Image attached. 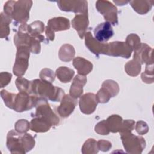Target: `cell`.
Here are the masks:
<instances>
[{
    "instance_id": "9a60e30c",
    "label": "cell",
    "mask_w": 154,
    "mask_h": 154,
    "mask_svg": "<svg viewBox=\"0 0 154 154\" xmlns=\"http://www.w3.org/2000/svg\"><path fill=\"white\" fill-rule=\"evenodd\" d=\"M152 49L146 43H141L140 48L134 51V58L141 64H153Z\"/></svg>"
},
{
    "instance_id": "ac0fdd59",
    "label": "cell",
    "mask_w": 154,
    "mask_h": 154,
    "mask_svg": "<svg viewBox=\"0 0 154 154\" xmlns=\"http://www.w3.org/2000/svg\"><path fill=\"white\" fill-rule=\"evenodd\" d=\"M70 26L69 20L63 17H57L51 19L48 22L47 26V27L54 32L69 29Z\"/></svg>"
},
{
    "instance_id": "836d02e7",
    "label": "cell",
    "mask_w": 154,
    "mask_h": 154,
    "mask_svg": "<svg viewBox=\"0 0 154 154\" xmlns=\"http://www.w3.org/2000/svg\"><path fill=\"white\" fill-rule=\"evenodd\" d=\"M30 128V123L26 120H19L15 124V129L19 133H25Z\"/></svg>"
},
{
    "instance_id": "7402d4cb",
    "label": "cell",
    "mask_w": 154,
    "mask_h": 154,
    "mask_svg": "<svg viewBox=\"0 0 154 154\" xmlns=\"http://www.w3.org/2000/svg\"><path fill=\"white\" fill-rule=\"evenodd\" d=\"M129 4L134 10L140 14L147 13L152 8L153 1H130Z\"/></svg>"
},
{
    "instance_id": "7c38bea8",
    "label": "cell",
    "mask_w": 154,
    "mask_h": 154,
    "mask_svg": "<svg viewBox=\"0 0 154 154\" xmlns=\"http://www.w3.org/2000/svg\"><path fill=\"white\" fill-rule=\"evenodd\" d=\"M97 103L96 96L91 93L82 96L79 102L81 111L85 114H92L95 111Z\"/></svg>"
},
{
    "instance_id": "3957f363",
    "label": "cell",
    "mask_w": 154,
    "mask_h": 154,
    "mask_svg": "<svg viewBox=\"0 0 154 154\" xmlns=\"http://www.w3.org/2000/svg\"><path fill=\"white\" fill-rule=\"evenodd\" d=\"M35 107L36 111L34 117L41 118L49 122L52 126L58 125L59 118L53 112L46 98L38 97Z\"/></svg>"
},
{
    "instance_id": "d4e9b609",
    "label": "cell",
    "mask_w": 154,
    "mask_h": 154,
    "mask_svg": "<svg viewBox=\"0 0 154 154\" xmlns=\"http://www.w3.org/2000/svg\"><path fill=\"white\" fill-rule=\"evenodd\" d=\"M106 122L109 132L116 133L120 131L123 120L119 115H112L107 119Z\"/></svg>"
},
{
    "instance_id": "2e32d148",
    "label": "cell",
    "mask_w": 154,
    "mask_h": 154,
    "mask_svg": "<svg viewBox=\"0 0 154 154\" xmlns=\"http://www.w3.org/2000/svg\"><path fill=\"white\" fill-rule=\"evenodd\" d=\"M72 26L78 32L79 37L82 39L86 33L85 31L87 29L89 24L88 13L76 14L72 20Z\"/></svg>"
},
{
    "instance_id": "8992f818",
    "label": "cell",
    "mask_w": 154,
    "mask_h": 154,
    "mask_svg": "<svg viewBox=\"0 0 154 154\" xmlns=\"http://www.w3.org/2000/svg\"><path fill=\"white\" fill-rule=\"evenodd\" d=\"M17 49L13 71L16 76H21L25 73L28 69L30 51L26 46H19L17 48Z\"/></svg>"
},
{
    "instance_id": "f35d334b",
    "label": "cell",
    "mask_w": 154,
    "mask_h": 154,
    "mask_svg": "<svg viewBox=\"0 0 154 154\" xmlns=\"http://www.w3.org/2000/svg\"><path fill=\"white\" fill-rule=\"evenodd\" d=\"M97 148L102 151H108L111 147V143L108 141L99 140L97 142Z\"/></svg>"
},
{
    "instance_id": "9c48e42d",
    "label": "cell",
    "mask_w": 154,
    "mask_h": 154,
    "mask_svg": "<svg viewBox=\"0 0 154 154\" xmlns=\"http://www.w3.org/2000/svg\"><path fill=\"white\" fill-rule=\"evenodd\" d=\"M132 52V48L126 42L116 41L107 43L105 55L129 58L131 55Z\"/></svg>"
},
{
    "instance_id": "e575fe53",
    "label": "cell",
    "mask_w": 154,
    "mask_h": 154,
    "mask_svg": "<svg viewBox=\"0 0 154 154\" xmlns=\"http://www.w3.org/2000/svg\"><path fill=\"white\" fill-rule=\"evenodd\" d=\"M95 131L101 135H108L109 133V130L107 126V123L105 120L99 122L95 126Z\"/></svg>"
},
{
    "instance_id": "f546056e",
    "label": "cell",
    "mask_w": 154,
    "mask_h": 154,
    "mask_svg": "<svg viewBox=\"0 0 154 154\" xmlns=\"http://www.w3.org/2000/svg\"><path fill=\"white\" fill-rule=\"evenodd\" d=\"M1 96L2 99L4 100V102L5 105L7 107L10 108V109H13V106H14L16 94L10 93L8 92L7 90H2L1 91Z\"/></svg>"
},
{
    "instance_id": "44dd1931",
    "label": "cell",
    "mask_w": 154,
    "mask_h": 154,
    "mask_svg": "<svg viewBox=\"0 0 154 154\" xmlns=\"http://www.w3.org/2000/svg\"><path fill=\"white\" fill-rule=\"evenodd\" d=\"M52 125L48 122L34 117L30 122V129L35 132H45L50 129Z\"/></svg>"
},
{
    "instance_id": "52a82bcc",
    "label": "cell",
    "mask_w": 154,
    "mask_h": 154,
    "mask_svg": "<svg viewBox=\"0 0 154 154\" xmlns=\"http://www.w3.org/2000/svg\"><path fill=\"white\" fill-rule=\"evenodd\" d=\"M39 96L19 92L16 94L13 109L17 112H23L35 107Z\"/></svg>"
},
{
    "instance_id": "f1b7e54d",
    "label": "cell",
    "mask_w": 154,
    "mask_h": 154,
    "mask_svg": "<svg viewBox=\"0 0 154 154\" xmlns=\"http://www.w3.org/2000/svg\"><path fill=\"white\" fill-rule=\"evenodd\" d=\"M102 87L111 95V97L116 96L119 91L118 84L113 80L108 79L105 81L102 85Z\"/></svg>"
},
{
    "instance_id": "ba28073f",
    "label": "cell",
    "mask_w": 154,
    "mask_h": 154,
    "mask_svg": "<svg viewBox=\"0 0 154 154\" xmlns=\"http://www.w3.org/2000/svg\"><path fill=\"white\" fill-rule=\"evenodd\" d=\"M96 7L97 11L103 15L106 22L112 25H117V9L116 7L108 1H97Z\"/></svg>"
},
{
    "instance_id": "8fae6325",
    "label": "cell",
    "mask_w": 154,
    "mask_h": 154,
    "mask_svg": "<svg viewBox=\"0 0 154 154\" xmlns=\"http://www.w3.org/2000/svg\"><path fill=\"white\" fill-rule=\"evenodd\" d=\"M114 34L112 25L108 22H104L99 24L94 29V38L102 43L108 42L113 36Z\"/></svg>"
},
{
    "instance_id": "d6986e66",
    "label": "cell",
    "mask_w": 154,
    "mask_h": 154,
    "mask_svg": "<svg viewBox=\"0 0 154 154\" xmlns=\"http://www.w3.org/2000/svg\"><path fill=\"white\" fill-rule=\"evenodd\" d=\"M73 65L77 70L78 74L82 76H85L88 74L93 69V64L80 57H76L73 59Z\"/></svg>"
},
{
    "instance_id": "4dcf8cb0",
    "label": "cell",
    "mask_w": 154,
    "mask_h": 154,
    "mask_svg": "<svg viewBox=\"0 0 154 154\" xmlns=\"http://www.w3.org/2000/svg\"><path fill=\"white\" fill-rule=\"evenodd\" d=\"M126 42L132 48V51H136L138 50L141 45L140 37L135 34H131L127 36Z\"/></svg>"
},
{
    "instance_id": "30bf717a",
    "label": "cell",
    "mask_w": 154,
    "mask_h": 154,
    "mask_svg": "<svg viewBox=\"0 0 154 154\" xmlns=\"http://www.w3.org/2000/svg\"><path fill=\"white\" fill-rule=\"evenodd\" d=\"M57 5L64 11H73L76 13H88L87 1H58Z\"/></svg>"
},
{
    "instance_id": "7a4b0ae2",
    "label": "cell",
    "mask_w": 154,
    "mask_h": 154,
    "mask_svg": "<svg viewBox=\"0 0 154 154\" xmlns=\"http://www.w3.org/2000/svg\"><path fill=\"white\" fill-rule=\"evenodd\" d=\"M31 91L32 94L48 99L53 102L61 101L65 95L64 90L61 88L54 86L52 83L42 79L31 81Z\"/></svg>"
},
{
    "instance_id": "8d00e7d4",
    "label": "cell",
    "mask_w": 154,
    "mask_h": 154,
    "mask_svg": "<svg viewBox=\"0 0 154 154\" xmlns=\"http://www.w3.org/2000/svg\"><path fill=\"white\" fill-rule=\"evenodd\" d=\"M135 130L139 135H143L148 132L149 127L146 122L142 120H140L137 122Z\"/></svg>"
},
{
    "instance_id": "ffe728a7",
    "label": "cell",
    "mask_w": 154,
    "mask_h": 154,
    "mask_svg": "<svg viewBox=\"0 0 154 154\" xmlns=\"http://www.w3.org/2000/svg\"><path fill=\"white\" fill-rule=\"evenodd\" d=\"M44 23L41 21H35L27 26L28 33L38 39L40 42L45 41V37L42 33L44 31Z\"/></svg>"
},
{
    "instance_id": "83f0119b",
    "label": "cell",
    "mask_w": 154,
    "mask_h": 154,
    "mask_svg": "<svg viewBox=\"0 0 154 154\" xmlns=\"http://www.w3.org/2000/svg\"><path fill=\"white\" fill-rule=\"evenodd\" d=\"M16 85L19 92L26 93L29 94H32L31 81H29L26 79L19 76L16 80Z\"/></svg>"
},
{
    "instance_id": "74e56055",
    "label": "cell",
    "mask_w": 154,
    "mask_h": 154,
    "mask_svg": "<svg viewBox=\"0 0 154 154\" xmlns=\"http://www.w3.org/2000/svg\"><path fill=\"white\" fill-rule=\"evenodd\" d=\"M12 75L7 72L1 73V87L2 88L7 85L11 81Z\"/></svg>"
},
{
    "instance_id": "277c9868",
    "label": "cell",
    "mask_w": 154,
    "mask_h": 154,
    "mask_svg": "<svg viewBox=\"0 0 154 154\" xmlns=\"http://www.w3.org/2000/svg\"><path fill=\"white\" fill-rule=\"evenodd\" d=\"M121 139L125 149L128 153H141L146 147L144 139L141 136H136L131 132L120 133Z\"/></svg>"
},
{
    "instance_id": "6da1fadb",
    "label": "cell",
    "mask_w": 154,
    "mask_h": 154,
    "mask_svg": "<svg viewBox=\"0 0 154 154\" xmlns=\"http://www.w3.org/2000/svg\"><path fill=\"white\" fill-rule=\"evenodd\" d=\"M35 145L34 138L29 134H22L11 130L7 137V147L11 153H25Z\"/></svg>"
},
{
    "instance_id": "cb8c5ba5",
    "label": "cell",
    "mask_w": 154,
    "mask_h": 154,
    "mask_svg": "<svg viewBox=\"0 0 154 154\" xmlns=\"http://www.w3.org/2000/svg\"><path fill=\"white\" fill-rule=\"evenodd\" d=\"M74 75V70L67 67H60L56 70L57 78L63 83L69 82L72 79Z\"/></svg>"
},
{
    "instance_id": "d590c367",
    "label": "cell",
    "mask_w": 154,
    "mask_h": 154,
    "mask_svg": "<svg viewBox=\"0 0 154 154\" xmlns=\"http://www.w3.org/2000/svg\"><path fill=\"white\" fill-rule=\"evenodd\" d=\"M135 122L132 120H126L123 121L121 128L120 129V133L131 132L134 129Z\"/></svg>"
},
{
    "instance_id": "603a6c76",
    "label": "cell",
    "mask_w": 154,
    "mask_h": 154,
    "mask_svg": "<svg viewBox=\"0 0 154 154\" xmlns=\"http://www.w3.org/2000/svg\"><path fill=\"white\" fill-rule=\"evenodd\" d=\"M75 54V51L73 46L69 44L63 45L60 49L58 52L59 58L63 61H71Z\"/></svg>"
},
{
    "instance_id": "e0dca14e",
    "label": "cell",
    "mask_w": 154,
    "mask_h": 154,
    "mask_svg": "<svg viewBox=\"0 0 154 154\" xmlns=\"http://www.w3.org/2000/svg\"><path fill=\"white\" fill-rule=\"evenodd\" d=\"M87 82V78L85 76L80 75H76L73 79V81L70 88V95L77 99L80 97L83 93V87Z\"/></svg>"
},
{
    "instance_id": "1f68e13d",
    "label": "cell",
    "mask_w": 154,
    "mask_h": 154,
    "mask_svg": "<svg viewBox=\"0 0 154 154\" xmlns=\"http://www.w3.org/2000/svg\"><path fill=\"white\" fill-rule=\"evenodd\" d=\"M141 79L144 82L150 84L153 82V64H147L146 66V70L141 74Z\"/></svg>"
},
{
    "instance_id": "60d3db41",
    "label": "cell",
    "mask_w": 154,
    "mask_h": 154,
    "mask_svg": "<svg viewBox=\"0 0 154 154\" xmlns=\"http://www.w3.org/2000/svg\"><path fill=\"white\" fill-rule=\"evenodd\" d=\"M114 3L117 4V5H123L125 4H128L129 1H113Z\"/></svg>"
},
{
    "instance_id": "d6a6232c",
    "label": "cell",
    "mask_w": 154,
    "mask_h": 154,
    "mask_svg": "<svg viewBox=\"0 0 154 154\" xmlns=\"http://www.w3.org/2000/svg\"><path fill=\"white\" fill-rule=\"evenodd\" d=\"M40 77L42 80L52 83L55 79V73L49 69H43L40 73Z\"/></svg>"
},
{
    "instance_id": "4316f807",
    "label": "cell",
    "mask_w": 154,
    "mask_h": 154,
    "mask_svg": "<svg viewBox=\"0 0 154 154\" xmlns=\"http://www.w3.org/2000/svg\"><path fill=\"white\" fill-rule=\"evenodd\" d=\"M11 19L7 16L4 13H1V38H7L10 32L9 24Z\"/></svg>"
},
{
    "instance_id": "484cf974",
    "label": "cell",
    "mask_w": 154,
    "mask_h": 154,
    "mask_svg": "<svg viewBox=\"0 0 154 154\" xmlns=\"http://www.w3.org/2000/svg\"><path fill=\"white\" fill-rule=\"evenodd\" d=\"M141 69V64L134 59L128 61L125 66V70L126 73L131 76H137L138 75Z\"/></svg>"
},
{
    "instance_id": "5bb4252c",
    "label": "cell",
    "mask_w": 154,
    "mask_h": 154,
    "mask_svg": "<svg viewBox=\"0 0 154 154\" xmlns=\"http://www.w3.org/2000/svg\"><path fill=\"white\" fill-rule=\"evenodd\" d=\"M85 46L91 52L97 57L99 54H105L107 43H102L97 41L90 31L85 33Z\"/></svg>"
},
{
    "instance_id": "4fadbf2b",
    "label": "cell",
    "mask_w": 154,
    "mask_h": 154,
    "mask_svg": "<svg viewBox=\"0 0 154 154\" xmlns=\"http://www.w3.org/2000/svg\"><path fill=\"white\" fill-rule=\"evenodd\" d=\"M77 102L76 99L70 94H65L61 100L60 105L57 107V112L62 117L69 116L74 111Z\"/></svg>"
},
{
    "instance_id": "5b68a950",
    "label": "cell",
    "mask_w": 154,
    "mask_h": 154,
    "mask_svg": "<svg viewBox=\"0 0 154 154\" xmlns=\"http://www.w3.org/2000/svg\"><path fill=\"white\" fill-rule=\"evenodd\" d=\"M32 5V1H15L11 14V19L21 25L26 23L29 17V10Z\"/></svg>"
},
{
    "instance_id": "ab89813d",
    "label": "cell",
    "mask_w": 154,
    "mask_h": 154,
    "mask_svg": "<svg viewBox=\"0 0 154 154\" xmlns=\"http://www.w3.org/2000/svg\"><path fill=\"white\" fill-rule=\"evenodd\" d=\"M45 34H46V37L48 38V40H54V39L55 38V34H54V32L53 31H52L47 26L46 27Z\"/></svg>"
}]
</instances>
